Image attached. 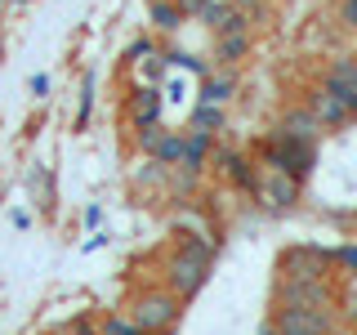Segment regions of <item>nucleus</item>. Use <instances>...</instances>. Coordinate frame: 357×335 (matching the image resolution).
<instances>
[{
	"label": "nucleus",
	"mask_w": 357,
	"mask_h": 335,
	"mask_svg": "<svg viewBox=\"0 0 357 335\" xmlns=\"http://www.w3.org/2000/svg\"><path fill=\"white\" fill-rule=\"evenodd\" d=\"M210 260H215V246L201 241V237H183V246L170 255L165 264V282L178 299H192L201 286H206V273H210Z\"/></svg>",
	"instance_id": "f257e3e1"
},
{
	"label": "nucleus",
	"mask_w": 357,
	"mask_h": 335,
	"mask_svg": "<svg viewBox=\"0 0 357 335\" xmlns=\"http://www.w3.org/2000/svg\"><path fill=\"white\" fill-rule=\"evenodd\" d=\"M259 156H264L268 170H286V174H295L299 184H304L308 170H312V161H317V148H312V143H295V139L273 134V139H264Z\"/></svg>",
	"instance_id": "f03ea898"
},
{
	"label": "nucleus",
	"mask_w": 357,
	"mask_h": 335,
	"mask_svg": "<svg viewBox=\"0 0 357 335\" xmlns=\"http://www.w3.org/2000/svg\"><path fill=\"white\" fill-rule=\"evenodd\" d=\"M130 318L139 322L148 335H165L178 322V295H174V290H148V295L134 299Z\"/></svg>",
	"instance_id": "7ed1b4c3"
},
{
	"label": "nucleus",
	"mask_w": 357,
	"mask_h": 335,
	"mask_svg": "<svg viewBox=\"0 0 357 335\" xmlns=\"http://www.w3.org/2000/svg\"><path fill=\"white\" fill-rule=\"evenodd\" d=\"M273 327L282 335H331L335 331V308H299V304H282L273 318Z\"/></svg>",
	"instance_id": "20e7f679"
},
{
	"label": "nucleus",
	"mask_w": 357,
	"mask_h": 335,
	"mask_svg": "<svg viewBox=\"0 0 357 335\" xmlns=\"http://www.w3.org/2000/svg\"><path fill=\"white\" fill-rule=\"evenodd\" d=\"M282 304H299V308H331L335 304V290L326 277H286L282 290H277Z\"/></svg>",
	"instance_id": "39448f33"
},
{
	"label": "nucleus",
	"mask_w": 357,
	"mask_h": 335,
	"mask_svg": "<svg viewBox=\"0 0 357 335\" xmlns=\"http://www.w3.org/2000/svg\"><path fill=\"white\" fill-rule=\"evenodd\" d=\"M255 197H259L268 210H290L299 201V179L286 174V170H268V165H264V184H259Z\"/></svg>",
	"instance_id": "423d86ee"
},
{
	"label": "nucleus",
	"mask_w": 357,
	"mask_h": 335,
	"mask_svg": "<svg viewBox=\"0 0 357 335\" xmlns=\"http://www.w3.org/2000/svg\"><path fill=\"white\" fill-rule=\"evenodd\" d=\"M273 134H282V139H295V143H317L321 121L312 117V107H308V103H295V107H286V112H282V121H277V130H273Z\"/></svg>",
	"instance_id": "0eeeda50"
},
{
	"label": "nucleus",
	"mask_w": 357,
	"mask_h": 335,
	"mask_svg": "<svg viewBox=\"0 0 357 335\" xmlns=\"http://www.w3.org/2000/svg\"><path fill=\"white\" fill-rule=\"evenodd\" d=\"M210 156H215V134H210V130H188L183 134V156H178V170L201 174Z\"/></svg>",
	"instance_id": "6e6552de"
},
{
	"label": "nucleus",
	"mask_w": 357,
	"mask_h": 335,
	"mask_svg": "<svg viewBox=\"0 0 357 335\" xmlns=\"http://www.w3.org/2000/svg\"><path fill=\"white\" fill-rule=\"evenodd\" d=\"M161 117H165V107H161V89L143 85V89H134V94H130V126H134V130H143V126H161Z\"/></svg>",
	"instance_id": "1a4fd4ad"
},
{
	"label": "nucleus",
	"mask_w": 357,
	"mask_h": 335,
	"mask_svg": "<svg viewBox=\"0 0 357 335\" xmlns=\"http://www.w3.org/2000/svg\"><path fill=\"white\" fill-rule=\"evenodd\" d=\"M326 264H331L326 251H304V246L282 255V273H286V277H326V273H331Z\"/></svg>",
	"instance_id": "9d476101"
},
{
	"label": "nucleus",
	"mask_w": 357,
	"mask_h": 335,
	"mask_svg": "<svg viewBox=\"0 0 357 335\" xmlns=\"http://www.w3.org/2000/svg\"><path fill=\"white\" fill-rule=\"evenodd\" d=\"M308 107H312V117L321 121V130H335V126H344V121H353V112L344 107L340 98L331 94V89H321V85L308 94Z\"/></svg>",
	"instance_id": "9b49d317"
},
{
	"label": "nucleus",
	"mask_w": 357,
	"mask_h": 335,
	"mask_svg": "<svg viewBox=\"0 0 357 335\" xmlns=\"http://www.w3.org/2000/svg\"><path fill=\"white\" fill-rule=\"evenodd\" d=\"M215 161L223 165V174H228V184H237L241 193H259V179H255V165L245 161L241 152H232V148H219V152H215Z\"/></svg>",
	"instance_id": "f8f14e48"
},
{
	"label": "nucleus",
	"mask_w": 357,
	"mask_h": 335,
	"mask_svg": "<svg viewBox=\"0 0 357 335\" xmlns=\"http://www.w3.org/2000/svg\"><path fill=\"white\" fill-rule=\"evenodd\" d=\"M241 59H250V31H219L215 36V63L219 67H241Z\"/></svg>",
	"instance_id": "ddd939ff"
},
{
	"label": "nucleus",
	"mask_w": 357,
	"mask_h": 335,
	"mask_svg": "<svg viewBox=\"0 0 357 335\" xmlns=\"http://www.w3.org/2000/svg\"><path fill=\"white\" fill-rule=\"evenodd\" d=\"M228 98H237V76L232 72H223V76H215L210 72L206 81H201V103H228Z\"/></svg>",
	"instance_id": "4468645a"
},
{
	"label": "nucleus",
	"mask_w": 357,
	"mask_h": 335,
	"mask_svg": "<svg viewBox=\"0 0 357 335\" xmlns=\"http://www.w3.org/2000/svg\"><path fill=\"white\" fill-rule=\"evenodd\" d=\"M148 14H152V27L156 31H178V27H183V14H178V5H174V0H152V5H148Z\"/></svg>",
	"instance_id": "2eb2a0df"
},
{
	"label": "nucleus",
	"mask_w": 357,
	"mask_h": 335,
	"mask_svg": "<svg viewBox=\"0 0 357 335\" xmlns=\"http://www.w3.org/2000/svg\"><path fill=\"white\" fill-rule=\"evenodd\" d=\"M223 121H228V117H223L219 103H197L192 107V130H210V134H215V130H223Z\"/></svg>",
	"instance_id": "dca6fc26"
},
{
	"label": "nucleus",
	"mask_w": 357,
	"mask_h": 335,
	"mask_svg": "<svg viewBox=\"0 0 357 335\" xmlns=\"http://www.w3.org/2000/svg\"><path fill=\"white\" fill-rule=\"evenodd\" d=\"M317 85H321V89H331V94H335V98H340V103H344V107H349L353 117H357V85H349V81H340V76H331V72L321 76Z\"/></svg>",
	"instance_id": "f3484780"
},
{
	"label": "nucleus",
	"mask_w": 357,
	"mask_h": 335,
	"mask_svg": "<svg viewBox=\"0 0 357 335\" xmlns=\"http://www.w3.org/2000/svg\"><path fill=\"white\" fill-rule=\"evenodd\" d=\"M178 156H183V134L165 130V139H161V148H156V156H152V161L170 170V165H178Z\"/></svg>",
	"instance_id": "a211bd4d"
},
{
	"label": "nucleus",
	"mask_w": 357,
	"mask_h": 335,
	"mask_svg": "<svg viewBox=\"0 0 357 335\" xmlns=\"http://www.w3.org/2000/svg\"><path fill=\"white\" fill-rule=\"evenodd\" d=\"M228 9H232V0H206V5H201V22H206L210 31H219L223 18H228Z\"/></svg>",
	"instance_id": "6ab92c4d"
},
{
	"label": "nucleus",
	"mask_w": 357,
	"mask_h": 335,
	"mask_svg": "<svg viewBox=\"0 0 357 335\" xmlns=\"http://www.w3.org/2000/svg\"><path fill=\"white\" fill-rule=\"evenodd\" d=\"M161 139H165V130H161V126H143V130H134V143H139V152H148V156H156Z\"/></svg>",
	"instance_id": "aec40b11"
},
{
	"label": "nucleus",
	"mask_w": 357,
	"mask_h": 335,
	"mask_svg": "<svg viewBox=\"0 0 357 335\" xmlns=\"http://www.w3.org/2000/svg\"><path fill=\"white\" fill-rule=\"evenodd\" d=\"M98 331H103V335H148V331H143L134 318H107Z\"/></svg>",
	"instance_id": "412c9836"
},
{
	"label": "nucleus",
	"mask_w": 357,
	"mask_h": 335,
	"mask_svg": "<svg viewBox=\"0 0 357 335\" xmlns=\"http://www.w3.org/2000/svg\"><path fill=\"white\" fill-rule=\"evenodd\" d=\"M326 72L340 76V81H349V85H357V54H349V59H335Z\"/></svg>",
	"instance_id": "4be33fe9"
},
{
	"label": "nucleus",
	"mask_w": 357,
	"mask_h": 335,
	"mask_svg": "<svg viewBox=\"0 0 357 335\" xmlns=\"http://www.w3.org/2000/svg\"><path fill=\"white\" fill-rule=\"evenodd\" d=\"M89 103H94V76H85V89H81V117H76L81 126L89 121Z\"/></svg>",
	"instance_id": "5701e85b"
},
{
	"label": "nucleus",
	"mask_w": 357,
	"mask_h": 335,
	"mask_svg": "<svg viewBox=\"0 0 357 335\" xmlns=\"http://www.w3.org/2000/svg\"><path fill=\"white\" fill-rule=\"evenodd\" d=\"M340 22L357 31V0H340Z\"/></svg>",
	"instance_id": "b1692460"
},
{
	"label": "nucleus",
	"mask_w": 357,
	"mask_h": 335,
	"mask_svg": "<svg viewBox=\"0 0 357 335\" xmlns=\"http://www.w3.org/2000/svg\"><path fill=\"white\" fill-rule=\"evenodd\" d=\"M335 260H340L344 268H353V273H357V246H340V251H335Z\"/></svg>",
	"instance_id": "393cba45"
},
{
	"label": "nucleus",
	"mask_w": 357,
	"mask_h": 335,
	"mask_svg": "<svg viewBox=\"0 0 357 335\" xmlns=\"http://www.w3.org/2000/svg\"><path fill=\"white\" fill-rule=\"evenodd\" d=\"M174 5H178L183 18H201V5H206V0H174Z\"/></svg>",
	"instance_id": "a878e982"
},
{
	"label": "nucleus",
	"mask_w": 357,
	"mask_h": 335,
	"mask_svg": "<svg viewBox=\"0 0 357 335\" xmlns=\"http://www.w3.org/2000/svg\"><path fill=\"white\" fill-rule=\"evenodd\" d=\"M148 54H152V40L148 36H139V40L130 45V59H148Z\"/></svg>",
	"instance_id": "bb28decb"
},
{
	"label": "nucleus",
	"mask_w": 357,
	"mask_h": 335,
	"mask_svg": "<svg viewBox=\"0 0 357 335\" xmlns=\"http://www.w3.org/2000/svg\"><path fill=\"white\" fill-rule=\"evenodd\" d=\"M72 335H103V331H94V322H89V318H76L72 322Z\"/></svg>",
	"instance_id": "cd10ccee"
},
{
	"label": "nucleus",
	"mask_w": 357,
	"mask_h": 335,
	"mask_svg": "<svg viewBox=\"0 0 357 335\" xmlns=\"http://www.w3.org/2000/svg\"><path fill=\"white\" fill-rule=\"evenodd\" d=\"M31 94H36V98L50 94V76H31Z\"/></svg>",
	"instance_id": "c85d7f7f"
},
{
	"label": "nucleus",
	"mask_w": 357,
	"mask_h": 335,
	"mask_svg": "<svg viewBox=\"0 0 357 335\" xmlns=\"http://www.w3.org/2000/svg\"><path fill=\"white\" fill-rule=\"evenodd\" d=\"M85 223H89V228H98V223H103V210L89 206V210H85Z\"/></svg>",
	"instance_id": "c756f323"
},
{
	"label": "nucleus",
	"mask_w": 357,
	"mask_h": 335,
	"mask_svg": "<svg viewBox=\"0 0 357 335\" xmlns=\"http://www.w3.org/2000/svg\"><path fill=\"white\" fill-rule=\"evenodd\" d=\"M232 5H237V9H245V14H255V9H259L264 0H232Z\"/></svg>",
	"instance_id": "7c9ffc66"
},
{
	"label": "nucleus",
	"mask_w": 357,
	"mask_h": 335,
	"mask_svg": "<svg viewBox=\"0 0 357 335\" xmlns=\"http://www.w3.org/2000/svg\"><path fill=\"white\" fill-rule=\"evenodd\" d=\"M148 76H165V54H161L156 63H148Z\"/></svg>",
	"instance_id": "2f4dec72"
},
{
	"label": "nucleus",
	"mask_w": 357,
	"mask_h": 335,
	"mask_svg": "<svg viewBox=\"0 0 357 335\" xmlns=\"http://www.w3.org/2000/svg\"><path fill=\"white\" fill-rule=\"evenodd\" d=\"M259 335H282V331H277V327H273V322H268V327H264Z\"/></svg>",
	"instance_id": "473e14b6"
}]
</instances>
